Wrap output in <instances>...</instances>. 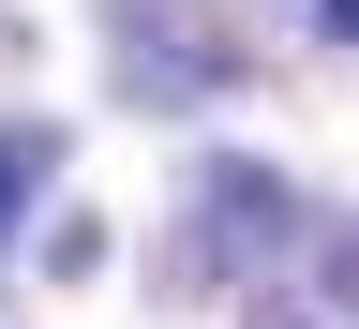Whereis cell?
<instances>
[{
    "instance_id": "3",
    "label": "cell",
    "mask_w": 359,
    "mask_h": 329,
    "mask_svg": "<svg viewBox=\"0 0 359 329\" xmlns=\"http://www.w3.org/2000/svg\"><path fill=\"white\" fill-rule=\"evenodd\" d=\"M330 30H344V45H359V0H330Z\"/></svg>"
},
{
    "instance_id": "2",
    "label": "cell",
    "mask_w": 359,
    "mask_h": 329,
    "mask_svg": "<svg viewBox=\"0 0 359 329\" xmlns=\"http://www.w3.org/2000/svg\"><path fill=\"white\" fill-rule=\"evenodd\" d=\"M330 300H359V224H344V240H330Z\"/></svg>"
},
{
    "instance_id": "1",
    "label": "cell",
    "mask_w": 359,
    "mask_h": 329,
    "mask_svg": "<svg viewBox=\"0 0 359 329\" xmlns=\"http://www.w3.org/2000/svg\"><path fill=\"white\" fill-rule=\"evenodd\" d=\"M30 165H45L30 135H0V224H15V195H30Z\"/></svg>"
}]
</instances>
